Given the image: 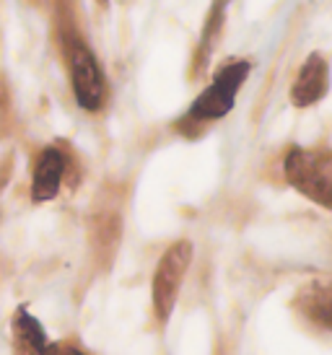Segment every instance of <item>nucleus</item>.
<instances>
[{
    "label": "nucleus",
    "instance_id": "1",
    "mask_svg": "<svg viewBox=\"0 0 332 355\" xmlns=\"http://www.w3.org/2000/svg\"><path fill=\"white\" fill-rule=\"evenodd\" d=\"M252 65L247 60H231L213 76V83L208 86L195 104L187 112V122H210V119L226 117L236 104V94L244 86Z\"/></svg>",
    "mask_w": 332,
    "mask_h": 355
},
{
    "label": "nucleus",
    "instance_id": "2",
    "mask_svg": "<svg viewBox=\"0 0 332 355\" xmlns=\"http://www.w3.org/2000/svg\"><path fill=\"white\" fill-rule=\"evenodd\" d=\"M285 177L306 198L332 207V156L293 148L285 158Z\"/></svg>",
    "mask_w": 332,
    "mask_h": 355
},
{
    "label": "nucleus",
    "instance_id": "3",
    "mask_svg": "<svg viewBox=\"0 0 332 355\" xmlns=\"http://www.w3.org/2000/svg\"><path fill=\"white\" fill-rule=\"evenodd\" d=\"M190 262H192V244L187 239L172 244L158 262L156 275H153V309L161 322H166L174 311L176 296L190 270Z\"/></svg>",
    "mask_w": 332,
    "mask_h": 355
},
{
    "label": "nucleus",
    "instance_id": "4",
    "mask_svg": "<svg viewBox=\"0 0 332 355\" xmlns=\"http://www.w3.org/2000/svg\"><path fill=\"white\" fill-rule=\"evenodd\" d=\"M70 73H73V91L78 104L88 112H97L104 104V78L91 50L81 42L70 47Z\"/></svg>",
    "mask_w": 332,
    "mask_h": 355
},
{
    "label": "nucleus",
    "instance_id": "5",
    "mask_svg": "<svg viewBox=\"0 0 332 355\" xmlns=\"http://www.w3.org/2000/svg\"><path fill=\"white\" fill-rule=\"evenodd\" d=\"M330 91V62L314 52L304 60V65L299 68V76L291 86V104L293 107H312L319 99L327 96Z\"/></svg>",
    "mask_w": 332,
    "mask_h": 355
},
{
    "label": "nucleus",
    "instance_id": "6",
    "mask_svg": "<svg viewBox=\"0 0 332 355\" xmlns=\"http://www.w3.org/2000/svg\"><path fill=\"white\" fill-rule=\"evenodd\" d=\"M296 306L306 319L332 332V280H317L304 286Z\"/></svg>",
    "mask_w": 332,
    "mask_h": 355
},
{
    "label": "nucleus",
    "instance_id": "7",
    "mask_svg": "<svg viewBox=\"0 0 332 355\" xmlns=\"http://www.w3.org/2000/svg\"><path fill=\"white\" fill-rule=\"evenodd\" d=\"M65 174V156L58 148H47L37 161V171H34V200H52L58 195L60 182Z\"/></svg>",
    "mask_w": 332,
    "mask_h": 355
},
{
    "label": "nucleus",
    "instance_id": "8",
    "mask_svg": "<svg viewBox=\"0 0 332 355\" xmlns=\"http://www.w3.org/2000/svg\"><path fill=\"white\" fill-rule=\"evenodd\" d=\"M226 8H229V0H213V6L208 10L206 29H203V37H200V47H197V68L206 65V60L210 58V52H213L215 42H218V34L224 29Z\"/></svg>",
    "mask_w": 332,
    "mask_h": 355
},
{
    "label": "nucleus",
    "instance_id": "9",
    "mask_svg": "<svg viewBox=\"0 0 332 355\" xmlns=\"http://www.w3.org/2000/svg\"><path fill=\"white\" fill-rule=\"evenodd\" d=\"M60 355H83V353L76 350V347H60Z\"/></svg>",
    "mask_w": 332,
    "mask_h": 355
}]
</instances>
